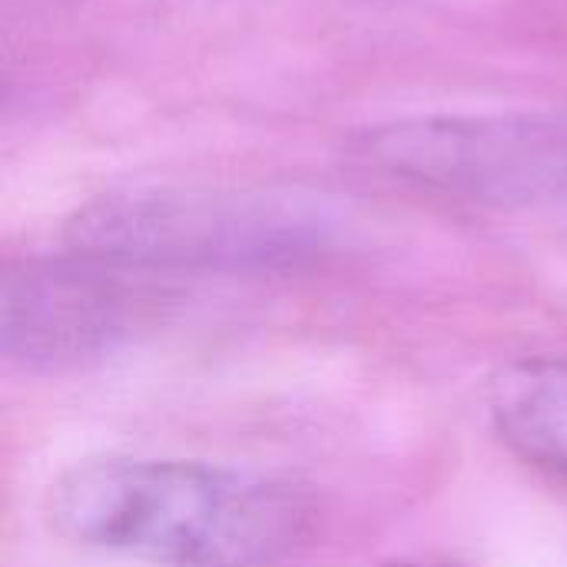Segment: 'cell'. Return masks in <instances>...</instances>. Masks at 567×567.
Instances as JSON below:
<instances>
[{
	"label": "cell",
	"instance_id": "1",
	"mask_svg": "<svg viewBox=\"0 0 567 567\" xmlns=\"http://www.w3.org/2000/svg\"><path fill=\"white\" fill-rule=\"evenodd\" d=\"M47 522L70 545L159 567H262L306 532L282 485L206 462L96 458L47 492Z\"/></svg>",
	"mask_w": 567,
	"mask_h": 567
},
{
	"label": "cell",
	"instance_id": "2",
	"mask_svg": "<svg viewBox=\"0 0 567 567\" xmlns=\"http://www.w3.org/2000/svg\"><path fill=\"white\" fill-rule=\"evenodd\" d=\"M319 219L279 196L236 189H116L66 226V243L113 269L262 266L296 259L319 243Z\"/></svg>",
	"mask_w": 567,
	"mask_h": 567
},
{
	"label": "cell",
	"instance_id": "3",
	"mask_svg": "<svg viewBox=\"0 0 567 567\" xmlns=\"http://www.w3.org/2000/svg\"><path fill=\"white\" fill-rule=\"evenodd\" d=\"M359 159L492 203H567V120L542 113L415 116L355 140Z\"/></svg>",
	"mask_w": 567,
	"mask_h": 567
},
{
	"label": "cell",
	"instance_id": "4",
	"mask_svg": "<svg viewBox=\"0 0 567 567\" xmlns=\"http://www.w3.org/2000/svg\"><path fill=\"white\" fill-rule=\"evenodd\" d=\"M3 352L33 372H70L110 355L136 322V299L103 262L23 266L3 282Z\"/></svg>",
	"mask_w": 567,
	"mask_h": 567
},
{
	"label": "cell",
	"instance_id": "5",
	"mask_svg": "<svg viewBox=\"0 0 567 567\" xmlns=\"http://www.w3.org/2000/svg\"><path fill=\"white\" fill-rule=\"evenodd\" d=\"M502 442L528 465L567 482V362L522 359L505 365L488 392Z\"/></svg>",
	"mask_w": 567,
	"mask_h": 567
},
{
	"label": "cell",
	"instance_id": "6",
	"mask_svg": "<svg viewBox=\"0 0 567 567\" xmlns=\"http://www.w3.org/2000/svg\"><path fill=\"white\" fill-rule=\"evenodd\" d=\"M392 567H439V565H392Z\"/></svg>",
	"mask_w": 567,
	"mask_h": 567
}]
</instances>
